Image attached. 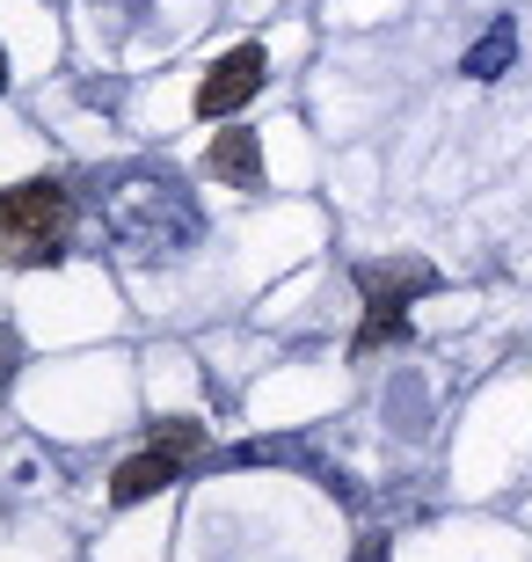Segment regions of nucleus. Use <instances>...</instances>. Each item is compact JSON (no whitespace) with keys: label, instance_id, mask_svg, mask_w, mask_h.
I'll list each match as a JSON object with an SVG mask.
<instances>
[{"label":"nucleus","instance_id":"obj_1","mask_svg":"<svg viewBox=\"0 0 532 562\" xmlns=\"http://www.w3.org/2000/svg\"><path fill=\"white\" fill-rule=\"evenodd\" d=\"M66 227H73V190L59 176H30V183L0 190V263H22V271L66 263Z\"/></svg>","mask_w":532,"mask_h":562},{"label":"nucleus","instance_id":"obj_2","mask_svg":"<svg viewBox=\"0 0 532 562\" xmlns=\"http://www.w3.org/2000/svg\"><path fill=\"white\" fill-rule=\"evenodd\" d=\"M103 227L132 256H176L197 241V205H190V190L176 176H132V183H117Z\"/></svg>","mask_w":532,"mask_h":562},{"label":"nucleus","instance_id":"obj_3","mask_svg":"<svg viewBox=\"0 0 532 562\" xmlns=\"http://www.w3.org/2000/svg\"><path fill=\"white\" fill-rule=\"evenodd\" d=\"M263 44H234L219 59L205 66V81H197V117H234V110L263 88Z\"/></svg>","mask_w":532,"mask_h":562},{"label":"nucleus","instance_id":"obj_4","mask_svg":"<svg viewBox=\"0 0 532 562\" xmlns=\"http://www.w3.org/2000/svg\"><path fill=\"white\" fill-rule=\"evenodd\" d=\"M183 468H190V453H176V446H154V438H146V453H132L117 475H110V504L161 497V490H176V482H183Z\"/></svg>","mask_w":532,"mask_h":562},{"label":"nucleus","instance_id":"obj_5","mask_svg":"<svg viewBox=\"0 0 532 562\" xmlns=\"http://www.w3.org/2000/svg\"><path fill=\"white\" fill-rule=\"evenodd\" d=\"M205 176H219L226 190H263V139H256L248 125L212 132V146H205Z\"/></svg>","mask_w":532,"mask_h":562},{"label":"nucleus","instance_id":"obj_6","mask_svg":"<svg viewBox=\"0 0 532 562\" xmlns=\"http://www.w3.org/2000/svg\"><path fill=\"white\" fill-rule=\"evenodd\" d=\"M430 285H438L430 263H358V292L365 300H401L409 307L416 292H430Z\"/></svg>","mask_w":532,"mask_h":562},{"label":"nucleus","instance_id":"obj_7","mask_svg":"<svg viewBox=\"0 0 532 562\" xmlns=\"http://www.w3.org/2000/svg\"><path fill=\"white\" fill-rule=\"evenodd\" d=\"M401 336H409V307L401 300H365V322L350 336V358H372V351H387V344H401Z\"/></svg>","mask_w":532,"mask_h":562},{"label":"nucleus","instance_id":"obj_8","mask_svg":"<svg viewBox=\"0 0 532 562\" xmlns=\"http://www.w3.org/2000/svg\"><path fill=\"white\" fill-rule=\"evenodd\" d=\"M511 52H518V30H511V15L496 22L489 37L474 44L467 59H460V74H474V81H496V74H503V66H511Z\"/></svg>","mask_w":532,"mask_h":562},{"label":"nucleus","instance_id":"obj_9","mask_svg":"<svg viewBox=\"0 0 532 562\" xmlns=\"http://www.w3.org/2000/svg\"><path fill=\"white\" fill-rule=\"evenodd\" d=\"M15 373H22V336L8 329V322H0V395L15 387Z\"/></svg>","mask_w":532,"mask_h":562},{"label":"nucleus","instance_id":"obj_10","mask_svg":"<svg viewBox=\"0 0 532 562\" xmlns=\"http://www.w3.org/2000/svg\"><path fill=\"white\" fill-rule=\"evenodd\" d=\"M0 95H8V44H0Z\"/></svg>","mask_w":532,"mask_h":562}]
</instances>
